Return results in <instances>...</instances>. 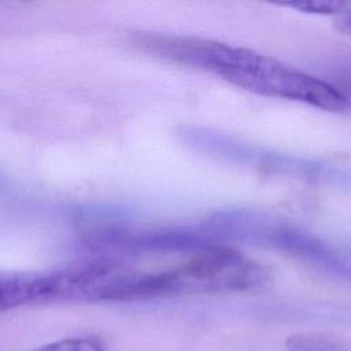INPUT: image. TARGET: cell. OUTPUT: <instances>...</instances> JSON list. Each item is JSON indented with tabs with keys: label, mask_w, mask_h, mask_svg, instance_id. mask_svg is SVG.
I'll return each mask as SVG.
<instances>
[{
	"label": "cell",
	"mask_w": 351,
	"mask_h": 351,
	"mask_svg": "<svg viewBox=\"0 0 351 351\" xmlns=\"http://www.w3.org/2000/svg\"><path fill=\"white\" fill-rule=\"evenodd\" d=\"M288 351H351V340L326 332H304L287 337Z\"/></svg>",
	"instance_id": "obj_4"
},
{
	"label": "cell",
	"mask_w": 351,
	"mask_h": 351,
	"mask_svg": "<svg viewBox=\"0 0 351 351\" xmlns=\"http://www.w3.org/2000/svg\"><path fill=\"white\" fill-rule=\"evenodd\" d=\"M281 7H289L298 10L300 12L307 14H319V15H332V14H343L351 8V3L339 1V0H313V1H291V3H280Z\"/></svg>",
	"instance_id": "obj_5"
},
{
	"label": "cell",
	"mask_w": 351,
	"mask_h": 351,
	"mask_svg": "<svg viewBox=\"0 0 351 351\" xmlns=\"http://www.w3.org/2000/svg\"><path fill=\"white\" fill-rule=\"evenodd\" d=\"M202 70L267 97L293 100L330 112H341L351 107L350 99L332 84L244 47L211 40Z\"/></svg>",
	"instance_id": "obj_1"
},
{
	"label": "cell",
	"mask_w": 351,
	"mask_h": 351,
	"mask_svg": "<svg viewBox=\"0 0 351 351\" xmlns=\"http://www.w3.org/2000/svg\"><path fill=\"white\" fill-rule=\"evenodd\" d=\"M37 302H52L49 274H0V313Z\"/></svg>",
	"instance_id": "obj_3"
},
{
	"label": "cell",
	"mask_w": 351,
	"mask_h": 351,
	"mask_svg": "<svg viewBox=\"0 0 351 351\" xmlns=\"http://www.w3.org/2000/svg\"><path fill=\"white\" fill-rule=\"evenodd\" d=\"M269 280V269L261 262L211 243L186 261L154 274L156 298L248 292L263 288Z\"/></svg>",
	"instance_id": "obj_2"
},
{
	"label": "cell",
	"mask_w": 351,
	"mask_h": 351,
	"mask_svg": "<svg viewBox=\"0 0 351 351\" xmlns=\"http://www.w3.org/2000/svg\"><path fill=\"white\" fill-rule=\"evenodd\" d=\"M337 27L343 33L351 34V8L347 10L346 12L340 14V16L337 18Z\"/></svg>",
	"instance_id": "obj_7"
},
{
	"label": "cell",
	"mask_w": 351,
	"mask_h": 351,
	"mask_svg": "<svg viewBox=\"0 0 351 351\" xmlns=\"http://www.w3.org/2000/svg\"><path fill=\"white\" fill-rule=\"evenodd\" d=\"M32 351H104L99 341L88 337L64 339L51 344L41 346Z\"/></svg>",
	"instance_id": "obj_6"
}]
</instances>
